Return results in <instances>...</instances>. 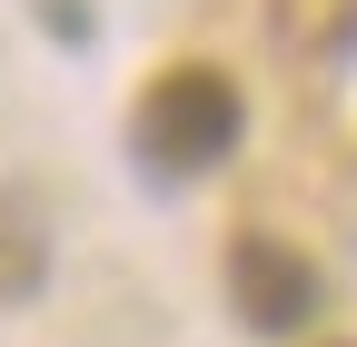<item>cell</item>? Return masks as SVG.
<instances>
[{
	"label": "cell",
	"instance_id": "1",
	"mask_svg": "<svg viewBox=\"0 0 357 347\" xmlns=\"http://www.w3.org/2000/svg\"><path fill=\"white\" fill-rule=\"evenodd\" d=\"M129 139H139V159L159 179H208L248 139V100H238V79L218 60H169L139 90V109H129Z\"/></svg>",
	"mask_w": 357,
	"mask_h": 347
},
{
	"label": "cell",
	"instance_id": "3",
	"mask_svg": "<svg viewBox=\"0 0 357 347\" xmlns=\"http://www.w3.org/2000/svg\"><path fill=\"white\" fill-rule=\"evenodd\" d=\"M50 278V219L30 189H0V308H30Z\"/></svg>",
	"mask_w": 357,
	"mask_h": 347
},
{
	"label": "cell",
	"instance_id": "2",
	"mask_svg": "<svg viewBox=\"0 0 357 347\" xmlns=\"http://www.w3.org/2000/svg\"><path fill=\"white\" fill-rule=\"evenodd\" d=\"M229 308L258 337H298L307 318H318V268H307L288 238L248 229V238H229Z\"/></svg>",
	"mask_w": 357,
	"mask_h": 347
}]
</instances>
